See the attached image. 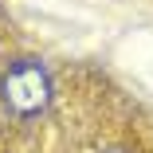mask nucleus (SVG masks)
<instances>
[{
  "instance_id": "obj_1",
  "label": "nucleus",
  "mask_w": 153,
  "mask_h": 153,
  "mask_svg": "<svg viewBox=\"0 0 153 153\" xmlns=\"http://www.w3.org/2000/svg\"><path fill=\"white\" fill-rule=\"evenodd\" d=\"M43 94H47L43 71L32 67V63H20V67L4 79V102H8L16 114H36V110L43 106Z\"/></svg>"
},
{
  "instance_id": "obj_2",
  "label": "nucleus",
  "mask_w": 153,
  "mask_h": 153,
  "mask_svg": "<svg viewBox=\"0 0 153 153\" xmlns=\"http://www.w3.org/2000/svg\"><path fill=\"white\" fill-rule=\"evenodd\" d=\"M102 153H126V149H102Z\"/></svg>"
}]
</instances>
